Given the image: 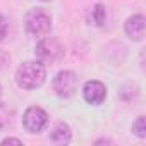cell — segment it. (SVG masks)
Listing matches in <instances>:
<instances>
[{
	"label": "cell",
	"mask_w": 146,
	"mask_h": 146,
	"mask_svg": "<svg viewBox=\"0 0 146 146\" xmlns=\"http://www.w3.org/2000/svg\"><path fill=\"white\" fill-rule=\"evenodd\" d=\"M46 70L41 62H24L16 72V81L23 90H35L45 83Z\"/></svg>",
	"instance_id": "6da1fadb"
},
{
	"label": "cell",
	"mask_w": 146,
	"mask_h": 146,
	"mask_svg": "<svg viewBox=\"0 0 146 146\" xmlns=\"http://www.w3.org/2000/svg\"><path fill=\"white\" fill-rule=\"evenodd\" d=\"M64 53H65L64 45L53 36L43 38L36 45V50H35V55L38 58V62H41V64H55L64 57Z\"/></svg>",
	"instance_id": "7a4b0ae2"
},
{
	"label": "cell",
	"mask_w": 146,
	"mask_h": 146,
	"mask_svg": "<svg viewBox=\"0 0 146 146\" xmlns=\"http://www.w3.org/2000/svg\"><path fill=\"white\" fill-rule=\"evenodd\" d=\"M26 29L33 36H45L52 29V17L43 9H31L26 14Z\"/></svg>",
	"instance_id": "3957f363"
},
{
	"label": "cell",
	"mask_w": 146,
	"mask_h": 146,
	"mask_svg": "<svg viewBox=\"0 0 146 146\" xmlns=\"http://www.w3.org/2000/svg\"><path fill=\"white\" fill-rule=\"evenodd\" d=\"M78 90V76L72 70H62L53 79V91L60 98H70Z\"/></svg>",
	"instance_id": "277c9868"
},
{
	"label": "cell",
	"mask_w": 146,
	"mask_h": 146,
	"mask_svg": "<svg viewBox=\"0 0 146 146\" xmlns=\"http://www.w3.org/2000/svg\"><path fill=\"white\" fill-rule=\"evenodd\" d=\"M23 122H24V127L29 131V132H41L46 124H48V115L43 108L40 107H29L26 112H24V117H23Z\"/></svg>",
	"instance_id": "5b68a950"
},
{
	"label": "cell",
	"mask_w": 146,
	"mask_h": 146,
	"mask_svg": "<svg viewBox=\"0 0 146 146\" xmlns=\"http://www.w3.org/2000/svg\"><path fill=\"white\" fill-rule=\"evenodd\" d=\"M83 96L90 105H100L107 98V88L100 81H88L83 88Z\"/></svg>",
	"instance_id": "8992f818"
},
{
	"label": "cell",
	"mask_w": 146,
	"mask_h": 146,
	"mask_svg": "<svg viewBox=\"0 0 146 146\" xmlns=\"http://www.w3.org/2000/svg\"><path fill=\"white\" fill-rule=\"evenodd\" d=\"M125 35L134 40V41H141L144 38V31H146V19L144 16L141 14H136V16H131L127 21H125Z\"/></svg>",
	"instance_id": "52a82bcc"
},
{
	"label": "cell",
	"mask_w": 146,
	"mask_h": 146,
	"mask_svg": "<svg viewBox=\"0 0 146 146\" xmlns=\"http://www.w3.org/2000/svg\"><path fill=\"white\" fill-rule=\"evenodd\" d=\"M52 141L57 144H67L70 141V129L67 124H57V127L52 132Z\"/></svg>",
	"instance_id": "ba28073f"
},
{
	"label": "cell",
	"mask_w": 146,
	"mask_h": 146,
	"mask_svg": "<svg viewBox=\"0 0 146 146\" xmlns=\"http://www.w3.org/2000/svg\"><path fill=\"white\" fill-rule=\"evenodd\" d=\"M132 132L137 137H146V119L141 115L136 119V122L132 124Z\"/></svg>",
	"instance_id": "9c48e42d"
},
{
	"label": "cell",
	"mask_w": 146,
	"mask_h": 146,
	"mask_svg": "<svg viewBox=\"0 0 146 146\" xmlns=\"http://www.w3.org/2000/svg\"><path fill=\"white\" fill-rule=\"evenodd\" d=\"M93 19H95V23L98 26H103V23L107 19V11H105V7L102 4H96L95 5V9H93Z\"/></svg>",
	"instance_id": "30bf717a"
},
{
	"label": "cell",
	"mask_w": 146,
	"mask_h": 146,
	"mask_svg": "<svg viewBox=\"0 0 146 146\" xmlns=\"http://www.w3.org/2000/svg\"><path fill=\"white\" fill-rule=\"evenodd\" d=\"M11 124V115H9V110L0 103V129H7Z\"/></svg>",
	"instance_id": "8fae6325"
},
{
	"label": "cell",
	"mask_w": 146,
	"mask_h": 146,
	"mask_svg": "<svg viewBox=\"0 0 146 146\" xmlns=\"http://www.w3.org/2000/svg\"><path fill=\"white\" fill-rule=\"evenodd\" d=\"M5 33H7V23H5L4 16H0V41L5 38Z\"/></svg>",
	"instance_id": "7c38bea8"
},
{
	"label": "cell",
	"mask_w": 146,
	"mask_h": 146,
	"mask_svg": "<svg viewBox=\"0 0 146 146\" xmlns=\"http://www.w3.org/2000/svg\"><path fill=\"white\" fill-rule=\"evenodd\" d=\"M2 144H23V141L21 139H16V137H7V139L2 141Z\"/></svg>",
	"instance_id": "4fadbf2b"
},
{
	"label": "cell",
	"mask_w": 146,
	"mask_h": 146,
	"mask_svg": "<svg viewBox=\"0 0 146 146\" xmlns=\"http://www.w3.org/2000/svg\"><path fill=\"white\" fill-rule=\"evenodd\" d=\"M0 96H2V86H0Z\"/></svg>",
	"instance_id": "5bb4252c"
},
{
	"label": "cell",
	"mask_w": 146,
	"mask_h": 146,
	"mask_svg": "<svg viewBox=\"0 0 146 146\" xmlns=\"http://www.w3.org/2000/svg\"><path fill=\"white\" fill-rule=\"evenodd\" d=\"M41 2H50V0H41Z\"/></svg>",
	"instance_id": "9a60e30c"
}]
</instances>
